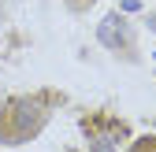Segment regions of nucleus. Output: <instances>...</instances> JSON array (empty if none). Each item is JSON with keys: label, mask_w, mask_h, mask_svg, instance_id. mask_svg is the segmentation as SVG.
I'll use <instances>...</instances> for the list:
<instances>
[{"label": "nucleus", "mask_w": 156, "mask_h": 152, "mask_svg": "<svg viewBox=\"0 0 156 152\" xmlns=\"http://www.w3.org/2000/svg\"><path fill=\"white\" fill-rule=\"evenodd\" d=\"M97 37H101L104 48H123L126 33H123V19L119 15H104L101 19V30H97Z\"/></svg>", "instance_id": "obj_1"}, {"label": "nucleus", "mask_w": 156, "mask_h": 152, "mask_svg": "<svg viewBox=\"0 0 156 152\" xmlns=\"http://www.w3.org/2000/svg\"><path fill=\"white\" fill-rule=\"evenodd\" d=\"M78 4H82V0H78Z\"/></svg>", "instance_id": "obj_2"}]
</instances>
